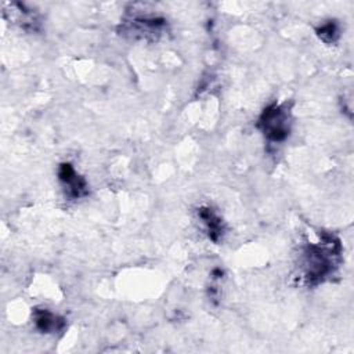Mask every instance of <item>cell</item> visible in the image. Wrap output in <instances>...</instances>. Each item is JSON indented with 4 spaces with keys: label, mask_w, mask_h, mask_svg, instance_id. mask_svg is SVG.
Wrapping results in <instances>:
<instances>
[{
    "label": "cell",
    "mask_w": 354,
    "mask_h": 354,
    "mask_svg": "<svg viewBox=\"0 0 354 354\" xmlns=\"http://www.w3.org/2000/svg\"><path fill=\"white\" fill-rule=\"evenodd\" d=\"M342 254L340 241L332 235L322 232L319 241L310 242L301 257L303 278L307 285H318L333 275L335 270L339 267Z\"/></svg>",
    "instance_id": "obj_1"
},
{
    "label": "cell",
    "mask_w": 354,
    "mask_h": 354,
    "mask_svg": "<svg viewBox=\"0 0 354 354\" xmlns=\"http://www.w3.org/2000/svg\"><path fill=\"white\" fill-rule=\"evenodd\" d=\"M264 137L271 142H282L290 131V106L288 102L271 104L260 115L257 122Z\"/></svg>",
    "instance_id": "obj_2"
},
{
    "label": "cell",
    "mask_w": 354,
    "mask_h": 354,
    "mask_svg": "<svg viewBox=\"0 0 354 354\" xmlns=\"http://www.w3.org/2000/svg\"><path fill=\"white\" fill-rule=\"evenodd\" d=\"M58 178L64 187L65 195L71 199H79L88 192L86 180L79 176L71 163H62L58 169Z\"/></svg>",
    "instance_id": "obj_3"
},
{
    "label": "cell",
    "mask_w": 354,
    "mask_h": 354,
    "mask_svg": "<svg viewBox=\"0 0 354 354\" xmlns=\"http://www.w3.org/2000/svg\"><path fill=\"white\" fill-rule=\"evenodd\" d=\"M33 322L43 333H57L65 328V319L47 308H35Z\"/></svg>",
    "instance_id": "obj_4"
},
{
    "label": "cell",
    "mask_w": 354,
    "mask_h": 354,
    "mask_svg": "<svg viewBox=\"0 0 354 354\" xmlns=\"http://www.w3.org/2000/svg\"><path fill=\"white\" fill-rule=\"evenodd\" d=\"M198 217L202 221V224L205 225L209 239H212L213 242H218L220 238L223 236V231H224L223 221L218 217V214L214 213V210H212L210 207H199Z\"/></svg>",
    "instance_id": "obj_5"
},
{
    "label": "cell",
    "mask_w": 354,
    "mask_h": 354,
    "mask_svg": "<svg viewBox=\"0 0 354 354\" xmlns=\"http://www.w3.org/2000/svg\"><path fill=\"white\" fill-rule=\"evenodd\" d=\"M133 24H127V32L133 36H149V35H158L160 32V28L163 26V19L158 18H134L131 21Z\"/></svg>",
    "instance_id": "obj_6"
},
{
    "label": "cell",
    "mask_w": 354,
    "mask_h": 354,
    "mask_svg": "<svg viewBox=\"0 0 354 354\" xmlns=\"http://www.w3.org/2000/svg\"><path fill=\"white\" fill-rule=\"evenodd\" d=\"M319 39L325 43H332L336 40V37L339 36V29L337 25L335 22H326L318 30H317Z\"/></svg>",
    "instance_id": "obj_7"
}]
</instances>
